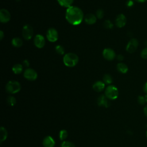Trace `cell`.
<instances>
[{
	"label": "cell",
	"instance_id": "obj_1",
	"mask_svg": "<svg viewBox=\"0 0 147 147\" xmlns=\"http://www.w3.org/2000/svg\"><path fill=\"white\" fill-rule=\"evenodd\" d=\"M67 21L72 25H78L84 18V14L79 7L71 6L67 8L65 12Z\"/></svg>",
	"mask_w": 147,
	"mask_h": 147
},
{
	"label": "cell",
	"instance_id": "obj_2",
	"mask_svg": "<svg viewBox=\"0 0 147 147\" xmlns=\"http://www.w3.org/2000/svg\"><path fill=\"white\" fill-rule=\"evenodd\" d=\"M63 60L65 65L68 67H73L78 63L79 57L74 53L69 52L64 55Z\"/></svg>",
	"mask_w": 147,
	"mask_h": 147
},
{
	"label": "cell",
	"instance_id": "obj_3",
	"mask_svg": "<svg viewBox=\"0 0 147 147\" xmlns=\"http://www.w3.org/2000/svg\"><path fill=\"white\" fill-rule=\"evenodd\" d=\"M21 86L20 83L16 80H10L6 85V91L9 94H16L21 90Z\"/></svg>",
	"mask_w": 147,
	"mask_h": 147
},
{
	"label": "cell",
	"instance_id": "obj_4",
	"mask_svg": "<svg viewBox=\"0 0 147 147\" xmlns=\"http://www.w3.org/2000/svg\"><path fill=\"white\" fill-rule=\"evenodd\" d=\"M119 92L117 87L114 85L108 86L105 90V96L110 100H115L118 96Z\"/></svg>",
	"mask_w": 147,
	"mask_h": 147
},
{
	"label": "cell",
	"instance_id": "obj_5",
	"mask_svg": "<svg viewBox=\"0 0 147 147\" xmlns=\"http://www.w3.org/2000/svg\"><path fill=\"white\" fill-rule=\"evenodd\" d=\"M22 34L24 39L26 40H30L33 34V29L32 26L28 24L25 25L22 28Z\"/></svg>",
	"mask_w": 147,
	"mask_h": 147
},
{
	"label": "cell",
	"instance_id": "obj_6",
	"mask_svg": "<svg viewBox=\"0 0 147 147\" xmlns=\"http://www.w3.org/2000/svg\"><path fill=\"white\" fill-rule=\"evenodd\" d=\"M138 44H139L138 41L137 39L136 38L130 39L126 45V51L130 53H132L134 52L137 49L138 47Z\"/></svg>",
	"mask_w": 147,
	"mask_h": 147
},
{
	"label": "cell",
	"instance_id": "obj_7",
	"mask_svg": "<svg viewBox=\"0 0 147 147\" xmlns=\"http://www.w3.org/2000/svg\"><path fill=\"white\" fill-rule=\"evenodd\" d=\"M47 38L51 42H55L57 40L59 35L57 30L53 28H49L46 33Z\"/></svg>",
	"mask_w": 147,
	"mask_h": 147
},
{
	"label": "cell",
	"instance_id": "obj_8",
	"mask_svg": "<svg viewBox=\"0 0 147 147\" xmlns=\"http://www.w3.org/2000/svg\"><path fill=\"white\" fill-rule=\"evenodd\" d=\"M24 76L25 79L30 81L35 80L37 78V72L30 68H28L25 69L24 72Z\"/></svg>",
	"mask_w": 147,
	"mask_h": 147
},
{
	"label": "cell",
	"instance_id": "obj_9",
	"mask_svg": "<svg viewBox=\"0 0 147 147\" xmlns=\"http://www.w3.org/2000/svg\"><path fill=\"white\" fill-rule=\"evenodd\" d=\"M103 56L105 59L111 61L115 58L116 55L115 51L113 49L107 48L103 51Z\"/></svg>",
	"mask_w": 147,
	"mask_h": 147
},
{
	"label": "cell",
	"instance_id": "obj_10",
	"mask_svg": "<svg viewBox=\"0 0 147 147\" xmlns=\"http://www.w3.org/2000/svg\"><path fill=\"white\" fill-rule=\"evenodd\" d=\"M34 45L38 48H43L45 44V40L44 37L40 34L36 35L34 38Z\"/></svg>",
	"mask_w": 147,
	"mask_h": 147
},
{
	"label": "cell",
	"instance_id": "obj_11",
	"mask_svg": "<svg viewBox=\"0 0 147 147\" xmlns=\"http://www.w3.org/2000/svg\"><path fill=\"white\" fill-rule=\"evenodd\" d=\"M127 22V19L126 16L123 14H118L115 20V25L118 28H123L125 26Z\"/></svg>",
	"mask_w": 147,
	"mask_h": 147
},
{
	"label": "cell",
	"instance_id": "obj_12",
	"mask_svg": "<svg viewBox=\"0 0 147 147\" xmlns=\"http://www.w3.org/2000/svg\"><path fill=\"white\" fill-rule=\"evenodd\" d=\"M10 13L5 9H2L0 10V21L2 23H6L10 20Z\"/></svg>",
	"mask_w": 147,
	"mask_h": 147
},
{
	"label": "cell",
	"instance_id": "obj_13",
	"mask_svg": "<svg viewBox=\"0 0 147 147\" xmlns=\"http://www.w3.org/2000/svg\"><path fill=\"white\" fill-rule=\"evenodd\" d=\"M97 103L98 106L104 107H109L110 106V103L105 95H101L98 97L97 99Z\"/></svg>",
	"mask_w": 147,
	"mask_h": 147
},
{
	"label": "cell",
	"instance_id": "obj_14",
	"mask_svg": "<svg viewBox=\"0 0 147 147\" xmlns=\"http://www.w3.org/2000/svg\"><path fill=\"white\" fill-rule=\"evenodd\" d=\"M42 145L44 147H54L55 145V141L51 136H48L44 138Z\"/></svg>",
	"mask_w": 147,
	"mask_h": 147
},
{
	"label": "cell",
	"instance_id": "obj_15",
	"mask_svg": "<svg viewBox=\"0 0 147 147\" xmlns=\"http://www.w3.org/2000/svg\"><path fill=\"white\" fill-rule=\"evenodd\" d=\"M96 17L92 13H88L84 17V21L88 25L94 24L96 22Z\"/></svg>",
	"mask_w": 147,
	"mask_h": 147
},
{
	"label": "cell",
	"instance_id": "obj_16",
	"mask_svg": "<svg viewBox=\"0 0 147 147\" xmlns=\"http://www.w3.org/2000/svg\"><path fill=\"white\" fill-rule=\"evenodd\" d=\"M92 88L96 92H101L105 88V83L102 81H96L94 83Z\"/></svg>",
	"mask_w": 147,
	"mask_h": 147
},
{
	"label": "cell",
	"instance_id": "obj_17",
	"mask_svg": "<svg viewBox=\"0 0 147 147\" xmlns=\"http://www.w3.org/2000/svg\"><path fill=\"white\" fill-rule=\"evenodd\" d=\"M117 69L118 71L121 74H126L128 71L127 65L122 62H119L117 64Z\"/></svg>",
	"mask_w": 147,
	"mask_h": 147
},
{
	"label": "cell",
	"instance_id": "obj_18",
	"mask_svg": "<svg viewBox=\"0 0 147 147\" xmlns=\"http://www.w3.org/2000/svg\"><path fill=\"white\" fill-rule=\"evenodd\" d=\"M59 4L65 7L68 8L69 7L72 6V4L73 3L74 0H57Z\"/></svg>",
	"mask_w": 147,
	"mask_h": 147
},
{
	"label": "cell",
	"instance_id": "obj_19",
	"mask_svg": "<svg viewBox=\"0 0 147 147\" xmlns=\"http://www.w3.org/2000/svg\"><path fill=\"white\" fill-rule=\"evenodd\" d=\"M11 44L14 47L19 48L21 47L23 44V41L22 39H21L19 37H14L11 40Z\"/></svg>",
	"mask_w": 147,
	"mask_h": 147
},
{
	"label": "cell",
	"instance_id": "obj_20",
	"mask_svg": "<svg viewBox=\"0 0 147 147\" xmlns=\"http://www.w3.org/2000/svg\"><path fill=\"white\" fill-rule=\"evenodd\" d=\"M23 66L21 64H16L12 67V71L15 74H20L22 72Z\"/></svg>",
	"mask_w": 147,
	"mask_h": 147
},
{
	"label": "cell",
	"instance_id": "obj_21",
	"mask_svg": "<svg viewBox=\"0 0 147 147\" xmlns=\"http://www.w3.org/2000/svg\"><path fill=\"white\" fill-rule=\"evenodd\" d=\"M0 140H1V143H2L3 141L6 140V139L7 137V131L6 130V129L3 127H1L0 128Z\"/></svg>",
	"mask_w": 147,
	"mask_h": 147
},
{
	"label": "cell",
	"instance_id": "obj_22",
	"mask_svg": "<svg viewBox=\"0 0 147 147\" xmlns=\"http://www.w3.org/2000/svg\"><path fill=\"white\" fill-rule=\"evenodd\" d=\"M103 82L106 84H110L113 82V78L109 74H105L103 77Z\"/></svg>",
	"mask_w": 147,
	"mask_h": 147
},
{
	"label": "cell",
	"instance_id": "obj_23",
	"mask_svg": "<svg viewBox=\"0 0 147 147\" xmlns=\"http://www.w3.org/2000/svg\"><path fill=\"white\" fill-rule=\"evenodd\" d=\"M7 102L9 105L11 106H13L16 103V99L13 96H9L7 98Z\"/></svg>",
	"mask_w": 147,
	"mask_h": 147
},
{
	"label": "cell",
	"instance_id": "obj_24",
	"mask_svg": "<svg viewBox=\"0 0 147 147\" xmlns=\"http://www.w3.org/2000/svg\"><path fill=\"white\" fill-rule=\"evenodd\" d=\"M68 137V132L65 130H61L59 132V138L60 140H64Z\"/></svg>",
	"mask_w": 147,
	"mask_h": 147
},
{
	"label": "cell",
	"instance_id": "obj_25",
	"mask_svg": "<svg viewBox=\"0 0 147 147\" xmlns=\"http://www.w3.org/2000/svg\"><path fill=\"white\" fill-rule=\"evenodd\" d=\"M103 26L106 28V29H111L113 28L114 25L111 22V21L109 20H105L103 22Z\"/></svg>",
	"mask_w": 147,
	"mask_h": 147
},
{
	"label": "cell",
	"instance_id": "obj_26",
	"mask_svg": "<svg viewBox=\"0 0 147 147\" xmlns=\"http://www.w3.org/2000/svg\"><path fill=\"white\" fill-rule=\"evenodd\" d=\"M55 51H56V53L59 54V55H64V52H65L64 47L61 45H58L56 46Z\"/></svg>",
	"mask_w": 147,
	"mask_h": 147
},
{
	"label": "cell",
	"instance_id": "obj_27",
	"mask_svg": "<svg viewBox=\"0 0 147 147\" xmlns=\"http://www.w3.org/2000/svg\"><path fill=\"white\" fill-rule=\"evenodd\" d=\"M60 147H75V146L71 142L64 141L61 144Z\"/></svg>",
	"mask_w": 147,
	"mask_h": 147
},
{
	"label": "cell",
	"instance_id": "obj_28",
	"mask_svg": "<svg viewBox=\"0 0 147 147\" xmlns=\"http://www.w3.org/2000/svg\"><path fill=\"white\" fill-rule=\"evenodd\" d=\"M96 17L99 18V19H101L104 16V11L102 9H98L96 10Z\"/></svg>",
	"mask_w": 147,
	"mask_h": 147
},
{
	"label": "cell",
	"instance_id": "obj_29",
	"mask_svg": "<svg viewBox=\"0 0 147 147\" xmlns=\"http://www.w3.org/2000/svg\"><path fill=\"white\" fill-rule=\"evenodd\" d=\"M137 101H138V103L141 105H144L146 103V100H145V96H142V95H140V96H138Z\"/></svg>",
	"mask_w": 147,
	"mask_h": 147
},
{
	"label": "cell",
	"instance_id": "obj_30",
	"mask_svg": "<svg viewBox=\"0 0 147 147\" xmlns=\"http://www.w3.org/2000/svg\"><path fill=\"white\" fill-rule=\"evenodd\" d=\"M141 57L144 59H147V47L144 48L141 52Z\"/></svg>",
	"mask_w": 147,
	"mask_h": 147
},
{
	"label": "cell",
	"instance_id": "obj_31",
	"mask_svg": "<svg viewBox=\"0 0 147 147\" xmlns=\"http://www.w3.org/2000/svg\"><path fill=\"white\" fill-rule=\"evenodd\" d=\"M134 1H133V0H128V1L126 2V6H127V7H131L134 5Z\"/></svg>",
	"mask_w": 147,
	"mask_h": 147
},
{
	"label": "cell",
	"instance_id": "obj_32",
	"mask_svg": "<svg viewBox=\"0 0 147 147\" xmlns=\"http://www.w3.org/2000/svg\"><path fill=\"white\" fill-rule=\"evenodd\" d=\"M117 59L119 61H122L124 59V56L122 55H118L117 56Z\"/></svg>",
	"mask_w": 147,
	"mask_h": 147
},
{
	"label": "cell",
	"instance_id": "obj_33",
	"mask_svg": "<svg viewBox=\"0 0 147 147\" xmlns=\"http://www.w3.org/2000/svg\"><path fill=\"white\" fill-rule=\"evenodd\" d=\"M29 61L28 60H24V61H23V65L24 66V67H29Z\"/></svg>",
	"mask_w": 147,
	"mask_h": 147
},
{
	"label": "cell",
	"instance_id": "obj_34",
	"mask_svg": "<svg viewBox=\"0 0 147 147\" xmlns=\"http://www.w3.org/2000/svg\"><path fill=\"white\" fill-rule=\"evenodd\" d=\"M143 91L146 94H147V82H145L143 86Z\"/></svg>",
	"mask_w": 147,
	"mask_h": 147
},
{
	"label": "cell",
	"instance_id": "obj_35",
	"mask_svg": "<svg viewBox=\"0 0 147 147\" xmlns=\"http://www.w3.org/2000/svg\"><path fill=\"white\" fill-rule=\"evenodd\" d=\"M144 113L145 115L147 117V105H146L144 108Z\"/></svg>",
	"mask_w": 147,
	"mask_h": 147
},
{
	"label": "cell",
	"instance_id": "obj_36",
	"mask_svg": "<svg viewBox=\"0 0 147 147\" xmlns=\"http://www.w3.org/2000/svg\"><path fill=\"white\" fill-rule=\"evenodd\" d=\"M3 37H4V33L2 30H1L0 31V38H1V40H2Z\"/></svg>",
	"mask_w": 147,
	"mask_h": 147
},
{
	"label": "cell",
	"instance_id": "obj_37",
	"mask_svg": "<svg viewBox=\"0 0 147 147\" xmlns=\"http://www.w3.org/2000/svg\"><path fill=\"white\" fill-rule=\"evenodd\" d=\"M136 2H140V3H144L145 2H146L147 0H133Z\"/></svg>",
	"mask_w": 147,
	"mask_h": 147
},
{
	"label": "cell",
	"instance_id": "obj_38",
	"mask_svg": "<svg viewBox=\"0 0 147 147\" xmlns=\"http://www.w3.org/2000/svg\"><path fill=\"white\" fill-rule=\"evenodd\" d=\"M145 96V100H146V102L147 103V94H145V95L144 96Z\"/></svg>",
	"mask_w": 147,
	"mask_h": 147
},
{
	"label": "cell",
	"instance_id": "obj_39",
	"mask_svg": "<svg viewBox=\"0 0 147 147\" xmlns=\"http://www.w3.org/2000/svg\"><path fill=\"white\" fill-rule=\"evenodd\" d=\"M145 45L146 47H147V40H146V41H145Z\"/></svg>",
	"mask_w": 147,
	"mask_h": 147
},
{
	"label": "cell",
	"instance_id": "obj_40",
	"mask_svg": "<svg viewBox=\"0 0 147 147\" xmlns=\"http://www.w3.org/2000/svg\"><path fill=\"white\" fill-rule=\"evenodd\" d=\"M146 138H147V130H146Z\"/></svg>",
	"mask_w": 147,
	"mask_h": 147
},
{
	"label": "cell",
	"instance_id": "obj_41",
	"mask_svg": "<svg viewBox=\"0 0 147 147\" xmlns=\"http://www.w3.org/2000/svg\"><path fill=\"white\" fill-rule=\"evenodd\" d=\"M17 1H19V0H17Z\"/></svg>",
	"mask_w": 147,
	"mask_h": 147
}]
</instances>
